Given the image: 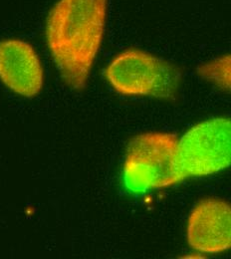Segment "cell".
<instances>
[{"mask_svg":"<svg viewBox=\"0 0 231 259\" xmlns=\"http://www.w3.org/2000/svg\"><path fill=\"white\" fill-rule=\"evenodd\" d=\"M0 82L21 97H36L41 92L43 68L30 43L14 38L0 41Z\"/></svg>","mask_w":231,"mask_h":259,"instance_id":"cell-6","label":"cell"},{"mask_svg":"<svg viewBox=\"0 0 231 259\" xmlns=\"http://www.w3.org/2000/svg\"><path fill=\"white\" fill-rule=\"evenodd\" d=\"M104 76L122 96L165 101L175 99L181 80L175 65L138 48L117 54L106 67Z\"/></svg>","mask_w":231,"mask_h":259,"instance_id":"cell-2","label":"cell"},{"mask_svg":"<svg viewBox=\"0 0 231 259\" xmlns=\"http://www.w3.org/2000/svg\"><path fill=\"white\" fill-rule=\"evenodd\" d=\"M197 74L203 81L231 94V53L198 65Z\"/></svg>","mask_w":231,"mask_h":259,"instance_id":"cell-7","label":"cell"},{"mask_svg":"<svg viewBox=\"0 0 231 259\" xmlns=\"http://www.w3.org/2000/svg\"><path fill=\"white\" fill-rule=\"evenodd\" d=\"M178 138L170 133L140 134L130 141L123 166L128 190L140 194L174 186L173 167Z\"/></svg>","mask_w":231,"mask_h":259,"instance_id":"cell-4","label":"cell"},{"mask_svg":"<svg viewBox=\"0 0 231 259\" xmlns=\"http://www.w3.org/2000/svg\"><path fill=\"white\" fill-rule=\"evenodd\" d=\"M190 247L204 254H220L231 250V203L207 197L192 209L187 225Z\"/></svg>","mask_w":231,"mask_h":259,"instance_id":"cell-5","label":"cell"},{"mask_svg":"<svg viewBox=\"0 0 231 259\" xmlns=\"http://www.w3.org/2000/svg\"><path fill=\"white\" fill-rule=\"evenodd\" d=\"M108 0H58L46 21V42L67 86L86 88L106 29Z\"/></svg>","mask_w":231,"mask_h":259,"instance_id":"cell-1","label":"cell"},{"mask_svg":"<svg viewBox=\"0 0 231 259\" xmlns=\"http://www.w3.org/2000/svg\"><path fill=\"white\" fill-rule=\"evenodd\" d=\"M231 166V119L201 121L188 130L177 142L173 181L218 174Z\"/></svg>","mask_w":231,"mask_h":259,"instance_id":"cell-3","label":"cell"}]
</instances>
